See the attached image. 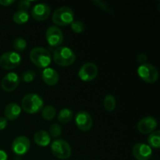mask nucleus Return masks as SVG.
Wrapping results in <instances>:
<instances>
[{
  "mask_svg": "<svg viewBox=\"0 0 160 160\" xmlns=\"http://www.w3.org/2000/svg\"><path fill=\"white\" fill-rule=\"evenodd\" d=\"M21 106L23 110L28 113H38L43 109L44 101L42 97L38 94H28L22 99Z\"/></svg>",
  "mask_w": 160,
  "mask_h": 160,
  "instance_id": "2",
  "label": "nucleus"
},
{
  "mask_svg": "<svg viewBox=\"0 0 160 160\" xmlns=\"http://www.w3.org/2000/svg\"><path fill=\"white\" fill-rule=\"evenodd\" d=\"M31 2L28 1V0H23V1H20L18 4V8L19 10L22 11H28V9H29L30 6H31Z\"/></svg>",
  "mask_w": 160,
  "mask_h": 160,
  "instance_id": "29",
  "label": "nucleus"
},
{
  "mask_svg": "<svg viewBox=\"0 0 160 160\" xmlns=\"http://www.w3.org/2000/svg\"><path fill=\"white\" fill-rule=\"evenodd\" d=\"M70 26H71V29L77 34H81L85 30V25L81 20H73Z\"/></svg>",
  "mask_w": 160,
  "mask_h": 160,
  "instance_id": "25",
  "label": "nucleus"
},
{
  "mask_svg": "<svg viewBox=\"0 0 160 160\" xmlns=\"http://www.w3.org/2000/svg\"><path fill=\"white\" fill-rule=\"evenodd\" d=\"M8 156L6 152L3 150H0V160H7Z\"/></svg>",
  "mask_w": 160,
  "mask_h": 160,
  "instance_id": "33",
  "label": "nucleus"
},
{
  "mask_svg": "<svg viewBox=\"0 0 160 160\" xmlns=\"http://www.w3.org/2000/svg\"><path fill=\"white\" fill-rule=\"evenodd\" d=\"M20 81V79L17 73L10 72L2 78L1 81V87L6 92H12L18 87Z\"/></svg>",
  "mask_w": 160,
  "mask_h": 160,
  "instance_id": "13",
  "label": "nucleus"
},
{
  "mask_svg": "<svg viewBox=\"0 0 160 160\" xmlns=\"http://www.w3.org/2000/svg\"><path fill=\"white\" fill-rule=\"evenodd\" d=\"M75 124L81 131H89L93 124L92 116L86 111H80L75 117Z\"/></svg>",
  "mask_w": 160,
  "mask_h": 160,
  "instance_id": "10",
  "label": "nucleus"
},
{
  "mask_svg": "<svg viewBox=\"0 0 160 160\" xmlns=\"http://www.w3.org/2000/svg\"><path fill=\"white\" fill-rule=\"evenodd\" d=\"M148 144L150 148H159L160 147V132L159 131H153L148 138Z\"/></svg>",
  "mask_w": 160,
  "mask_h": 160,
  "instance_id": "19",
  "label": "nucleus"
},
{
  "mask_svg": "<svg viewBox=\"0 0 160 160\" xmlns=\"http://www.w3.org/2000/svg\"><path fill=\"white\" fill-rule=\"evenodd\" d=\"M12 20L17 24H23L29 20V14L28 11L18 10L13 14Z\"/></svg>",
  "mask_w": 160,
  "mask_h": 160,
  "instance_id": "21",
  "label": "nucleus"
},
{
  "mask_svg": "<svg viewBox=\"0 0 160 160\" xmlns=\"http://www.w3.org/2000/svg\"><path fill=\"white\" fill-rule=\"evenodd\" d=\"M34 140L38 145L41 147L48 146L51 142V137L46 131H38L34 136Z\"/></svg>",
  "mask_w": 160,
  "mask_h": 160,
  "instance_id": "18",
  "label": "nucleus"
},
{
  "mask_svg": "<svg viewBox=\"0 0 160 160\" xmlns=\"http://www.w3.org/2000/svg\"><path fill=\"white\" fill-rule=\"evenodd\" d=\"M8 121L5 117H0V131L4 130L7 127Z\"/></svg>",
  "mask_w": 160,
  "mask_h": 160,
  "instance_id": "31",
  "label": "nucleus"
},
{
  "mask_svg": "<svg viewBox=\"0 0 160 160\" xmlns=\"http://www.w3.org/2000/svg\"><path fill=\"white\" fill-rule=\"evenodd\" d=\"M59 73L54 69L49 67L44 69L42 72V80L45 84L49 86L56 85L59 81Z\"/></svg>",
  "mask_w": 160,
  "mask_h": 160,
  "instance_id": "16",
  "label": "nucleus"
},
{
  "mask_svg": "<svg viewBox=\"0 0 160 160\" xmlns=\"http://www.w3.org/2000/svg\"><path fill=\"white\" fill-rule=\"evenodd\" d=\"M103 105L106 110L109 112H112L116 109V106H117L116 98L112 95H106L104 98Z\"/></svg>",
  "mask_w": 160,
  "mask_h": 160,
  "instance_id": "23",
  "label": "nucleus"
},
{
  "mask_svg": "<svg viewBox=\"0 0 160 160\" xmlns=\"http://www.w3.org/2000/svg\"><path fill=\"white\" fill-rule=\"evenodd\" d=\"M23 81H24L25 83H30L31 81H34V79L35 78V72L34 70H26L24 73L22 74L21 77Z\"/></svg>",
  "mask_w": 160,
  "mask_h": 160,
  "instance_id": "28",
  "label": "nucleus"
},
{
  "mask_svg": "<svg viewBox=\"0 0 160 160\" xmlns=\"http://www.w3.org/2000/svg\"><path fill=\"white\" fill-rule=\"evenodd\" d=\"M30 59L31 62L39 68H47L52 61L49 52L42 47L34 48L30 52Z\"/></svg>",
  "mask_w": 160,
  "mask_h": 160,
  "instance_id": "3",
  "label": "nucleus"
},
{
  "mask_svg": "<svg viewBox=\"0 0 160 160\" xmlns=\"http://www.w3.org/2000/svg\"><path fill=\"white\" fill-rule=\"evenodd\" d=\"M15 2L14 0H0V5L3 6H9Z\"/></svg>",
  "mask_w": 160,
  "mask_h": 160,
  "instance_id": "32",
  "label": "nucleus"
},
{
  "mask_svg": "<svg viewBox=\"0 0 160 160\" xmlns=\"http://www.w3.org/2000/svg\"><path fill=\"white\" fill-rule=\"evenodd\" d=\"M92 2L95 5V6H98V8L102 9V10L105 11L106 12H108V13H112V8L110 7L109 5H108L106 2L101 1V0H93Z\"/></svg>",
  "mask_w": 160,
  "mask_h": 160,
  "instance_id": "27",
  "label": "nucleus"
},
{
  "mask_svg": "<svg viewBox=\"0 0 160 160\" xmlns=\"http://www.w3.org/2000/svg\"><path fill=\"white\" fill-rule=\"evenodd\" d=\"M56 110L54 108V106L48 105V106L43 107L42 110V116L43 119L45 120H52L54 119L55 116H56Z\"/></svg>",
  "mask_w": 160,
  "mask_h": 160,
  "instance_id": "22",
  "label": "nucleus"
},
{
  "mask_svg": "<svg viewBox=\"0 0 160 160\" xmlns=\"http://www.w3.org/2000/svg\"><path fill=\"white\" fill-rule=\"evenodd\" d=\"M31 148V142L26 136H19L16 138L12 143V150L18 156L24 155Z\"/></svg>",
  "mask_w": 160,
  "mask_h": 160,
  "instance_id": "11",
  "label": "nucleus"
},
{
  "mask_svg": "<svg viewBox=\"0 0 160 160\" xmlns=\"http://www.w3.org/2000/svg\"><path fill=\"white\" fill-rule=\"evenodd\" d=\"M21 61V56L17 52H6L0 56V67L5 70H12L19 67Z\"/></svg>",
  "mask_w": 160,
  "mask_h": 160,
  "instance_id": "7",
  "label": "nucleus"
},
{
  "mask_svg": "<svg viewBox=\"0 0 160 160\" xmlns=\"http://www.w3.org/2000/svg\"><path fill=\"white\" fill-rule=\"evenodd\" d=\"M45 38L51 46L59 47L63 42V34L58 27L51 26L47 29Z\"/></svg>",
  "mask_w": 160,
  "mask_h": 160,
  "instance_id": "8",
  "label": "nucleus"
},
{
  "mask_svg": "<svg viewBox=\"0 0 160 160\" xmlns=\"http://www.w3.org/2000/svg\"><path fill=\"white\" fill-rule=\"evenodd\" d=\"M138 74L143 81L148 84H153L159 79V72L153 65L145 63L141 65L138 69Z\"/></svg>",
  "mask_w": 160,
  "mask_h": 160,
  "instance_id": "5",
  "label": "nucleus"
},
{
  "mask_svg": "<svg viewBox=\"0 0 160 160\" xmlns=\"http://www.w3.org/2000/svg\"><path fill=\"white\" fill-rule=\"evenodd\" d=\"M74 18L73 11L67 6H63L56 9L52 14V20L53 23L59 26H66L71 24Z\"/></svg>",
  "mask_w": 160,
  "mask_h": 160,
  "instance_id": "4",
  "label": "nucleus"
},
{
  "mask_svg": "<svg viewBox=\"0 0 160 160\" xmlns=\"http://www.w3.org/2000/svg\"><path fill=\"white\" fill-rule=\"evenodd\" d=\"M13 48L17 52H22L26 49L27 42L23 38H17L13 41Z\"/></svg>",
  "mask_w": 160,
  "mask_h": 160,
  "instance_id": "24",
  "label": "nucleus"
},
{
  "mask_svg": "<svg viewBox=\"0 0 160 160\" xmlns=\"http://www.w3.org/2000/svg\"><path fill=\"white\" fill-rule=\"evenodd\" d=\"M137 60L139 63H141V65L146 63V62H147L146 55H145V53H141V54H139L138 56Z\"/></svg>",
  "mask_w": 160,
  "mask_h": 160,
  "instance_id": "30",
  "label": "nucleus"
},
{
  "mask_svg": "<svg viewBox=\"0 0 160 160\" xmlns=\"http://www.w3.org/2000/svg\"><path fill=\"white\" fill-rule=\"evenodd\" d=\"M133 156L137 160H149L152 156V150L148 145L137 143L132 149Z\"/></svg>",
  "mask_w": 160,
  "mask_h": 160,
  "instance_id": "12",
  "label": "nucleus"
},
{
  "mask_svg": "<svg viewBox=\"0 0 160 160\" xmlns=\"http://www.w3.org/2000/svg\"><path fill=\"white\" fill-rule=\"evenodd\" d=\"M49 135L52 138H59L62 134V128L57 123H53L49 128Z\"/></svg>",
  "mask_w": 160,
  "mask_h": 160,
  "instance_id": "26",
  "label": "nucleus"
},
{
  "mask_svg": "<svg viewBox=\"0 0 160 160\" xmlns=\"http://www.w3.org/2000/svg\"><path fill=\"white\" fill-rule=\"evenodd\" d=\"M98 73V67L93 62H87L84 64L78 72L80 79L83 81H92L95 79Z\"/></svg>",
  "mask_w": 160,
  "mask_h": 160,
  "instance_id": "9",
  "label": "nucleus"
},
{
  "mask_svg": "<svg viewBox=\"0 0 160 160\" xmlns=\"http://www.w3.org/2000/svg\"><path fill=\"white\" fill-rule=\"evenodd\" d=\"M53 60L60 67H70L74 63L76 55L71 48L59 46L53 52Z\"/></svg>",
  "mask_w": 160,
  "mask_h": 160,
  "instance_id": "1",
  "label": "nucleus"
},
{
  "mask_svg": "<svg viewBox=\"0 0 160 160\" xmlns=\"http://www.w3.org/2000/svg\"><path fill=\"white\" fill-rule=\"evenodd\" d=\"M21 108L17 103L11 102L6 106L4 109L5 118L9 120H15L20 117Z\"/></svg>",
  "mask_w": 160,
  "mask_h": 160,
  "instance_id": "17",
  "label": "nucleus"
},
{
  "mask_svg": "<svg viewBox=\"0 0 160 160\" xmlns=\"http://www.w3.org/2000/svg\"><path fill=\"white\" fill-rule=\"evenodd\" d=\"M51 9L49 6L45 3H39L35 5L31 10V16L38 21H44L50 15Z\"/></svg>",
  "mask_w": 160,
  "mask_h": 160,
  "instance_id": "15",
  "label": "nucleus"
},
{
  "mask_svg": "<svg viewBox=\"0 0 160 160\" xmlns=\"http://www.w3.org/2000/svg\"><path fill=\"white\" fill-rule=\"evenodd\" d=\"M51 151L54 156L59 159H67L71 156V148L68 142L62 139H56L51 145Z\"/></svg>",
  "mask_w": 160,
  "mask_h": 160,
  "instance_id": "6",
  "label": "nucleus"
},
{
  "mask_svg": "<svg viewBox=\"0 0 160 160\" xmlns=\"http://www.w3.org/2000/svg\"><path fill=\"white\" fill-rule=\"evenodd\" d=\"M73 111L70 109H62L58 114V120L62 123H67L73 118Z\"/></svg>",
  "mask_w": 160,
  "mask_h": 160,
  "instance_id": "20",
  "label": "nucleus"
},
{
  "mask_svg": "<svg viewBox=\"0 0 160 160\" xmlns=\"http://www.w3.org/2000/svg\"><path fill=\"white\" fill-rule=\"evenodd\" d=\"M157 124V121L154 117H145L138 123L137 128L141 134H148L156 130Z\"/></svg>",
  "mask_w": 160,
  "mask_h": 160,
  "instance_id": "14",
  "label": "nucleus"
}]
</instances>
